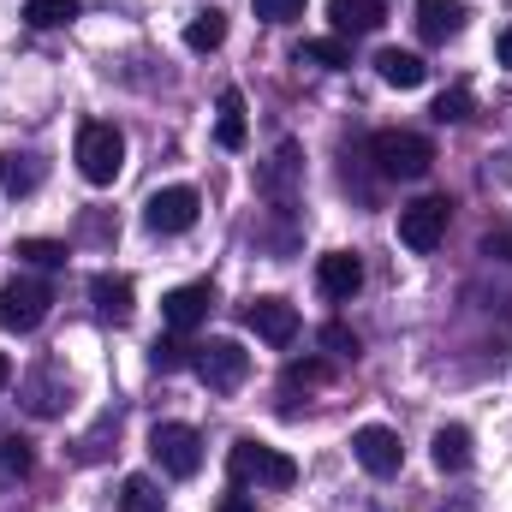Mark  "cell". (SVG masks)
<instances>
[{"label": "cell", "instance_id": "1", "mask_svg": "<svg viewBox=\"0 0 512 512\" xmlns=\"http://www.w3.org/2000/svg\"><path fill=\"white\" fill-rule=\"evenodd\" d=\"M227 471H233V483L239 489H292L298 483V465H292V453H280V447H268V441H233V453H227Z\"/></svg>", "mask_w": 512, "mask_h": 512}, {"label": "cell", "instance_id": "2", "mask_svg": "<svg viewBox=\"0 0 512 512\" xmlns=\"http://www.w3.org/2000/svg\"><path fill=\"white\" fill-rule=\"evenodd\" d=\"M370 161L382 167V179H423L435 167V143L423 131H405V126H387L370 137Z\"/></svg>", "mask_w": 512, "mask_h": 512}, {"label": "cell", "instance_id": "3", "mask_svg": "<svg viewBox=\"0 0 512 512\" xmlns=\"http://www.w3.org/2000/svg\"><path fill=\"white\" fill-rule=\"evenodd\" d=\"M48 310H54V286H48V280L12 274V280L0 286V328H6V334H36V328L48 322Z\"/></svg>", "mask_w": 512, "mask_h": 512}, {"label": "cell", "instance_id": "4", "mask_svg": "<svg viewBox=\"0 0 512 512\" xmlns=\"http://www.w3.org/2000/svg\"><path fill=\"white\" fill-rule=\"evenodd\" d=\"M78 173L90 185H114L126 173V131L108 126V120H90L78 126Z\"/></svg>", "mask_w": 512, "mask_h": 512}, {"label": "cell", "instance_id": "5", "mask_svg": "<svg viewBox=\"0 0 512 512\" xmlns=\"http://www.w3.org/2000/svg\"><path fill=\"white\" fill-rule=\"evenodd\" d=\"M191 370L209 393H239L251 382V352L239 340H203V346H191Z\"/></svg>", "mask_w": 512, "mask_h": 512}, {"label": "cell", "instance_id": "6", "mask_svg": "<svg viewBox=\"0 0 512 512\" xmlns=\"http://www.w3.org/2000/svg\"><path fill=\"white\" fill-rule=\"evenodd\" d=\"M149 459L167 471V477H197L203 471V435L191 429V423H155L149 429Z\"/></svg>", "mask_w": 512, "mask_h": 512}, {"label": "cell", "instance_id": "7", "mask_svg": "<svg viewBox=\"0 0 512 512\" xmlns=\"http://www.w3.org/2000/svg\"><path fill=\"white\" fill-rule=\"evenodd\" d=\"M197 215H203V197H197L191 185H161V191H149V203H143V227H149L155 239L191 233Z\"/></svg>", "mask_w": 512, "mask_h": 512}, {"label": "cell", "instance_id": "8", "mask_svg": "<svg viewBox=\"0 0 512 512\" xmlns=\"http://www.w3.org/2000/svg\"><path fill=\"white\" fill-rule=\"evenodd\" d=\"M447 221H453V203L447 197H417L399 209V245L417 256H429L441 239H447Z\"/></svg>", "mask_w": 512, "mask_h": 512}, {"label": "cell", "instance_id": "9", "mask_svg": "<svg viewBox=\"0 0 512 512\" xmlns=\"http://www.w3.org/2000/svg\"><path fill=\"white\" fill-rule=\"evenodd\" d=\"M209 310H215V286H209V280L173 286V292L161 298V322H167V334H191V328H203Z\"/></svg>", "mask_w": 512, "mask_h": 512}, {"label": "cell", "instance_id": "10", "mask_svg": "<svg viewBox=\"0 0 512 512\" xmlns=\"http://www.w3.org/2000/svg\"><path fill=\"white\" fill-rule=\"evenodd\" d=\"M352 459H358L370 477H399L405 447H399V435H393L387 423H364V429L352 435Z\"/></svg>", "mask_w": 512, "mask_h": 512}, {"label": "cell", "instance_id": "11", "mask_svg": "<svg viewBox=\"0 0 512 512\" xmlns=\"http://www.w3.org/2000/svg\"><path fill=\"white\" fill-rule=\"evenodd\" d=\"M245 328H251L256 340H268V346H292L298 340V304H286V298H251L245 304Z\"/></svg>", "mask_w": 512, "mask_h": 512}, {"label": "cell", "instance_id": "12", "mask_svg": "<svg viewBox=\"0 0 512 512\" xmlns=\"http://www.w3.org/2000/svg\"><path fill=\"white\" fill-rule=\"evenodd\" d=\"M316 286H322V298H334V304H352L358 298V286H364V262L352 251H328L316 262Z\"/></svg>", "mask_w": 512, "mask_h": 512}, {"label": "cell", "instance_id": "13", "mask_svg": "<svg viewBox=\"0 0 512 512\" xmlns=\"http://www.w3.org/2000/svg\"><path fill=\"white\" fill-rule=\"evenodd\" d=\"M298 173H304V155H298V143H280L274 149V161L262 167V197H274L280 209L292 203V185H298Z\"/></svg>", "mask_w": 512, "mask_h": 512}, {"label": "cell", "instance_id": "14", "mask_svg": "<svg viewBox=\"0 0 512 512\" xmlns=\"http://www.w3.org/2000/svg\"><path fill=\"white\" fill-rule=\"evenodd\" d=\"M417 30L423 42H453L465 30V0H417Z\"/></svg>", "mask_w": 512, "mask_h": 512}, {"label": "cell", "instance_id": "15", "mask_svg": "<svg viewBox=\"0 0 512 512\" xmlns=\"http://www.w3.org/2000/svg\"><path fill=\"white\" fill-rule=\"evenodd\" d=\"M90 298H96V316H108V322H131V310H137V292L126 274H90Z\"/></svg>", "mask_w": 512, "mask_h": 512}, {"label": "cell", "instance_id": "16", "mask_svg": "<svg viewBox=\"0 0 512 512\" xmlns=\"http://www.w3.org/2000/svg\"><path fill=\"white\" fill-rule=\"evenodd\" d=\"M328 18L340 36H370L387 24V6L382 0H328Z\"/></svg>", "mask_w": 512, "mask_h": 512}, {"label": "cell", "instance_id": "17", "mask_svg": "<svg viewBox=\"0 0 512 512\" xmlns=\"http://www.w3.org/2000/svg\"><path fill=\"white\" fill-rule=\"evenodd\" d=\"M376 72H382V84H393V90H423L429 84L423 54H411V48H382L376 54Z\"/></svg>", "mask_w": 512, "mask_h": 512}, {"label": "cell", "instance_id": "18", "mask_svg": "<svg viewBox=\"0 0 512 512\" xmlns=\"http://www.w3.org/2000/svg\"><path fill=\"white\" fill-rule=\"evenodd\" d=\"M36 185H42V155L6 149V155H0V191H6V197H30Z\"/></svg>", "mask_w": 512, "mask_h": 512}, {"label": "cell", "instance_id": "19", "mask_svg": "<svg viewBox=\"0 0 512 512\" xmlns=\"http://www.w3.org/2000/svg\"><path fill=\"white\" fill-rule=\"evenodd\" d=\"M429 453H435V471H465L471 465V429L465 423H441L435 429V441H429Z\"/></svg>", "mask_w": 512, "mask_h": 512}, {"label": "cell", "instance_id": "20", "mask_svg": "<svg viewBox=\"0 0 512 512\" xmlns=\"http://www.w3.org/2000/svg\"><path fill=\"white\" fill-rule=\"evenodd\" d=\"M245 137H251V126H245V96H239V90H221V108H215V143H221V149H245Z\"/></svg>", "mask_w": 512, "mask_h": 512}, {"label": "cell", "instance_id": "21", "mask_svg": "<svg viewBox=\"0 0 512 512\" xmlns=\"http://www.w3.org/2000/svg\"><path fill=\"white\" fill-rule=\"evenodd\" d=\"M66 393H72V387L60 382L54 370H36V376H24V405H30L36 417H60V405H66Z\"/></svg>", "mask_w": 512, "mask_h": 512}, {"label": "cell", "instance_id": "22", "mask_svg": "<svg viewBox=\"0 0 512 512\" xmlns=\"http://www.w3.org/2000/svg\"><path fill=\"white\" fill-rule=\"evenodd\" d=\"M298 66H322V72H346L352 66V48L340 36H304L298 42Z\"/></svg>", "mask_w": 512, "mask_h": 512}, {"label": "cell", "instance_id": "23", "mask_svg": "<svg viewBox=\"0 0 512 512\" xmlns=\"http://www.w3.org/2000/svg\"><path fill=\"white\" fill-rule=\"evenodd\" d=\"M221 42H227V12L209 6V12H197V18L185 24V48H191V54H215Z\"/></svg>", "mask_w": 512, "mask_h": 512}, {"label": "cell", "instance_id": "24", "mask_svg": "<svg viewBox=\"0 0 512 512\" xmlns=\"http://www.w3.org/2000/svg\"><path fill=\"white\" fill-rule=\"evenodd\" d=\"M30 465H36V447H30L24 435H6V441H0V483H24Z\"/></svg>", "mask_w": 512, "mask_h": 512}, {"label": "cell", "instance_id": "25", "mask_svg": "<svg viewBox=\"0 0 512 512\" xmlns=\"http://www.w3.org/2000/svg\"><path fill=\"white\" fill-rule=\"evenodd\" d=\"M78 18V0H24V24L30 30H60Z\"/></svg>", "mask_w": 512, "mask_h": 512}, {"label": "cell", "instance_id": "26", "mask_svg": "<svg viewBox=\"0 0 512 512\" xmlns=\"http://www.w3.org/2000/svg\"><path fill=\"white\" fill-rule=\"evenodd\" d=\"M120 512H167V495L149 477H126L120 483Z\"/></svg>", "mask_w": 512, "mask_h": 512}, {"label": "cell", "instance_id": "27", "mask_svg": "<svg viewBox=\"0 0 512 512\" xmlns=\"http://www.w3.org/2000/svg\"><path fill=\"white\" fill-rule=\"evenodd\" d=\"M18 262H30V268H66V245L60 239H18Z\"/></svg>", "mask_w": 512, "mask_h": 512}, {"label": "cell", "instance_id": "28", "mask_svg": "<svg viewBox=\"0 0 512 512\" xmlns=\"http://www.w3.org/2000/svg\"><path fill=\"white\" fill-rule=\"evenodd\" d=\"M185 364H191L185 334H167V340H155V346H149V370H161V376H167V370H185Z\"/></svg>", "mask_w": 512, "mask_h": 512}, {"label": "cell", "instance_id": "29", "mask_svg": "<svg viewBox=\"0 0 512 512\" xmlns=\"http://www.w3.org/2000/svg\"><path fill=\"white\" fill-rule=\"evenodd\" d=\"M328 376H334V370H328L322 358H304V364H286V376H280V387H286V393H298V387H322Z\"/></svg>", "mask_w": 512, "mask_h": 512}, {"label": "cell", "instance_id": "30", "mask_svg": "<svg viewBox=\"0 0 512 512\" xmlns=\"http://www.w3.org/2000/svg\"><path fill=\"white\" fill-rule=\"evenodd\" d=\"M435 120L441 126H459V120H471V90L459 84V90H447L441 102H435Z\"/></svg>", "mask_w": 512, "mask_h": 512}, {"label": "cell", "instance_id": "31", "mask_svg": "<svg viewBox=\"0 0 512 512\" xmlns=\"http://www.w3.org/2000/svg\"><path fill=\"white\" fill-rule=\"evenodd\" d=\"M256 18L262 24H292V18H304V0H251Z\"/></svg>", "mask_w": 512, "mask_h": 512}, {"label": "cell", "instance_id": "32", "mask_svg": "<svg viewBox=\"0 0 512 512\" xmlns=\"http://www.w3.org/2000/svg\"><path fill=\"white\" fill-rule=\"evenodd\" d=\"M322 346H328V352H340V358H358V334H352V328H340V322H328V328H322Z\"/></svg>", "mask_w": 512, "mask_h": 512}, {"label": "cell", "instance_id": "33", "mask_svg": "<svg viewBox=\"0 0 512 512\" xmlns=\"http://www.w3.org/2000/svg\"><path fill=\"white\" fill-rule=\"evenodd\" d=\"M495 60H501V66H512V24L495 36Z\"/></svg>", "mask_w": 512, "mask_h": 512}, {"label": "cell", "instance_id": "34", "mask_svg": "<svg viewBox=\"0 0 512 512\" xmlns=\"http://www.w3.org/2000/svg\"><path fill=\"white\" fill-rule=\"evenodd\" d=\"M221 512H256V507L245 501V495H227V501H221Z\"/></svg>", "mask_w": 512, "mask_h": 512}, {"label": "cell", "instance_id": "35", "mask_svg": "<svg viewBox=\"0 0 512 512\" xmlns=\"http://www.w3.org/2000/svg\"><path fill=\"white\" fill-rule=\"evenodd\" d=\"M489 256H507L512 262V239H495V233H489Z\"/></svg>", "mask_w": 512, "mask_h": 512}, {"label": "cell", "instance_id": "36", "mask_svg": "<svg viewBox=\"0 0 512 512\" xmlns=\"http://www.w3.org/2000/svg\"><path fill=\"white\" fill-rule=\"evenodd\" d=\"M6 382H12V358L0 352V393H6Z\"/></svg>", "mask_w": 512, "mask_h": 512}]
</instances>
